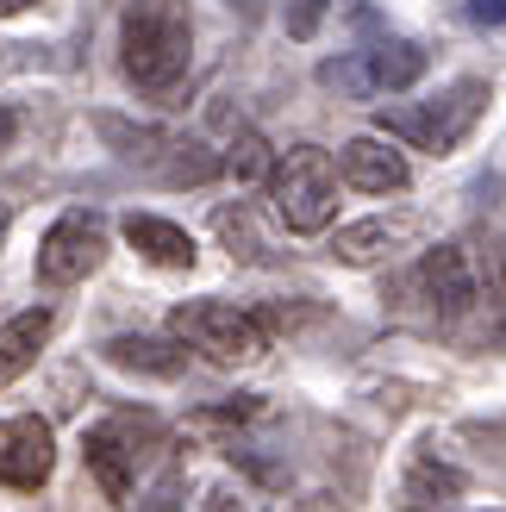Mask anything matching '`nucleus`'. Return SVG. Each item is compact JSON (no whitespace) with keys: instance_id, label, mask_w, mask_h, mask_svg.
Returning <instances> with one entry per match:
<instances>
[{"instance_id":"nucleus-1","label":"nucleus","mask_w":506,"mask_h":512,"mask_svg":"<svg viewBox=\"0 0 506 512\" xmlns=\"http://www.w3.org/2000/svg\"><path fill=\"white\" fill-rule=\"evenodd\" d=\"M194 57L188 0H125L119 13V69L138 94H169Z\"/></svg>"},{"instance_id":"nucleus-2","label":"nucleus","mask_w":506,"mask_h":512,"mask_svg":"<svg viewBox=\"0 0 506 512\" xmlns=\"http://www.w3.org/2000/svg\"><path fill=\"white\" fill-rule=\"evenodd\" d=\"M388 300H394V313L413 319V325H432V331L463 325L475 306H482L469 250H463V244H432V250H419V263L400 269V275L388 281Z\"/></svg>"},{"instance_id":"nucleus-3","label":"nucleus","mask_w":506,"mask_h":512,"mask_svg":"<svg viewBox=\"0 0 506 512\" xmlns=\"http://www.w3.org/2000/svg\"><path fill=\"white\" fill-rule=\"evenodd\" d=\"M482 107H488V82L482 75H463V82H450L432 100L382 107L375 113V138H400V144L425 150V157H450V150H463V138L475 132Z\"/></svg>"},{"instance_id":"nucleus-4","label":"nucleus","mask_w":506,"mask_h":512,"mask_svg":"<svg viewBox=\"0 0 506 512\" xmlns=\"http://www.w3.org/2000/svg\"><path fill=\"white\" fill-rule=\"evenodd\" d=\"M169 338L213 369H250L269 356V325L232 300H182L169 313Z\"/></svg>"},{"instance_id":"nucleus-5","label":"nucleus","mask_w":506,"mask_h":512,"mask_svg":"<svg viewBox=\"0 0 506 512\" xmlns=\"http://www.w3.org/2000/svg\"><path fill=\"white\" fill-rule=\"evenodd\" d=\"M269 200H275V219L288 232L313 238L338 219V163L325 144H288L275 157V175H269Z\"/></svg>"},{"instance_id":"nucleus-6","label":"nucleus","mask_w":506,"mask_h":512,"mask_svg":"<svg viewBox=\"0 0 506 512\" xmlns=\"http://www.w3.org/2000/svg\"><path fill=\"white\" fill-rule=\"evenodd\" d=\"M150 438H157V419H100L82 438V463H88V475L100 481V494H107V500L132 494L138 456H144Z\"/></svg>"},{"instance_id":"nucleus-7","label":"nucleus","mask_w":506,"mask_h":512,"mask_svg":"<svg viewBox=\"0 0 506 512\" xmlns=\"http://www.w3.org/2000/svg\"><path fill=\"white\" fill-rule=\"evenodd\" d=\"M100 256H107V219L75 207V213H63L44 232V244H38V281H44V288H69V281H82V275L100 269Z\"/></svg>"},{"instance_id":"nucleus-8","label":"nucleus","mask_w":506,"mask_h":512,"mask_svg":"<svg viewBox=\"0 0 506 512\" xmlns=\"http://www.w3.org/2000/svg\"><path fill=\"white\" fill-rule=\"evenodd\" d=\"M50 469H57V438L38 413H19V419H0V488H19V494H38Z\"/></svg>"},{"instance_id":"nucleus-9","label":"nucleus","mask_w":506,"mask_h":512,"mask_svg":"<svg viewBox=\"0 0 506 512\" xmlns=\"http://www.w3.org/2000/svg\"><path fill=\"white\" fill-rule=\"evenodd\" d=\"M338 175L357 194H400L413 182V169H407V157L388 144V138H375V132H363V138H350L344 150H338Z\"/></svg>"},{"instance_id":"nucleus-10","label":"nucleus","mask_w":506,"mask_h":512,"mask_svg":"<svg viewBox=\"0 0 506 512\" xmlns=\"http://www.w3.org/2000/svg\"><path fill=\"white\" fill-rule=\"evenodd\" d=\"M419 232H425V225L407 219V213H394V219L375 213V219L344 225V232L332 238V256H338V263H382V256H394V250H413Z\"/></svg>"},{"instance_id":"nucleus-11","label":"nucleus","mask_w":506,"mask_h":512,"mask_svg":"<svg viewBox=\"0 0 506 512\" xmlns=\"http://www.w3.org/2000/svg\"><path fill=\"white\" fill-rule=\"evenodd\" d=\"M125 244H132L144 263H157V269H194V256H200V244L182 232L175 219H157V213H125Z\"/></svg>"},{"instance_id":"nucleus-12","label":"nucleus","mask_w":506,"mask_h":512,"mask_svg":"<svg viewBox=\"0 0 506 512\" xmlns=\"http://www.w3.org/2000/svg\"><path fill=\"white\" fill-rule=\"evenodd\" d=\"M50 331H57V313H50V306H25V313H13L0 325V388H13V381L38 363Z\"/></svg>"},{"instance_id":"nucleus-13","label":"nucleus","mask_w":506,"mask_h":512,"mask_svg":"<svg viewBox=\"0 0 506 512\" xmlns=\"http://www.w3.org/2000/svg\"><path fill=\"white\" fill-rule=\"evenodd\" d=\"M363 57V82H369V94H400V88H413L419 75H425V44H413V38H382V44H369V50H357Z\"/></svg>"},{"instance_id":"nucleus-14","label":"nucleus","mask_w":506,"mask_h":512,"mask_svg":"<svg viewBox=\"0 0 506 512\" xmlns=\"http://www.w3.org/2000/svg\"><path fill=\"white\" fill-rule=\"evenodd\" d=\"M457 494H463V475L450 463H438L432 450H419L407 463V481H400V506H407V512H432V506L457 500Z\"/></svg>"},{"instance_id":"nucleus-15","label":"nucleus","mask_w":506,"mask_h":512,"mask_svg":"<svg viewBox=\"0 0 506 512\" xmlns=\"http://www.w3.org/2000/svg\"><path fill=\"white\" fill-rule=\"evenodd\" d=\"M107 356L113 369H138V375H182L188 369V350L175 344V338H107Z\"/></svg>"},{"instance_id":"nucleus-16","label":"nucleus","mask_w":506,"mask_h":512,"mask_svg":"<svg viewBox=\"0 0 506 512\" xmlns=\"http://www.w3.org/2000/svg\"><path fill=\"white\" fill-rule=\"evenodd\" d=\"M463 250H469V263H475L482 306H488V313H506V232H475Z\"/></svg>"},{"instance_id":"nucleus-17","label":"nucleus","mask_w":506,"mask_h":512,"mask_svg":"<svg viewBox=\"0 0 506 512\" xmlns=\"http://www.w3.org/2000/svg\"><path fill=\"white\" fill-rule=\"evenodd\" d=\"M225 175H238V182H269L275 175V150L263 144L257 125H238L232 144H225Z\"/></svg>"},{"instance_id":"nucleus-18","label":"nucleus","mask_w":506,"mask_h":512,"mask_svg":"<svg viewBox=\"0 0 506 512\" xmlns=\"http://www.w3.org/2000/svg\"><path fill=\"white\" fill-rule=\"evenodd\" d=\"M332 13L369 25V7H363V0H288V38H300V44L319 38V25L332 19Z\"/></svg>"},{"instance_id":"nucleus-19","label":"nucleus","mask_w":506,"mask_h":512,"mask_svg":"<svg viewBox=\"0 0 506 512\" xmlns=\"http://www.w3.org/2000/svg\"><path fill=\"white\" fill-rule=\"evenodd\" d=\"M213 232H219V244L232 256H244V263H269V244L257 238V225H250V207H219Z\"/></svg>"},{"instance_id":"nucleus-20","label":"nucleus","mask_w":506,"mask_h":512,"mask_svg":"<svg viewBox=\"0 0 506 512\" xmlns=\"http://www.w3.org/2000/svg\"><path fill=\"white\" fill-rule=\"evenodd\" d=\"M457 7L463 25H475V32H494V25H506V0H450Z\"/></svg>"},{"instance_id":"nucleus-21","label":"nucleus","mask_w":506,"mask_h":512,"mask_svg":"<svg viewBox=\"0 0 506 512\" xmlns=\"http://www.w3.org/2000/svg\"><path fill=\"white\" fill-rule=\"evenodd\" d=\"M207 512H257V506H244V494H232V488H213L207 494Z\"/></svg>"},{"instance_id":"nucleus-22","label":"nucleus","mask_w":506,"mask_h":512,"mask_svg":"<svg viewBox=\"0 0 506 512\" xmlns=\"http://www.w3.org/2000/svg\"><path fill=\"white\" fill-rule=\"evenodd\" d=\"M13 132H19V119H13V107H0V157L13 150Z\"/></svg>"},{"instance_id":"nucleus-23","label":"nucleus","mask_w":506,"mask_h":512,"mask_svg":"<svg viewBox=\"0 0 506 512\" xmlns=\"http://www.w3.org/2000/svg\"><path fill=\"white\" fill-rule=\"evenodd\" d=\"M7 232H13V207L0 200V250H7Z\"/></svg>"},{"instance_id":"nucleus-24","label":"nucleus","mask_w":506,"mask_h":512,"mask_svg":"<svg viewBox=\"0 0 506 512\" xmlns=\"http://www.w3.org/2000/svg\"><path fill=\"white\" fill-rule=\"evenodd\" d=\"M25 7H38V0H0V19H13V13H25Z\"/></svg>"}]
</instances>
